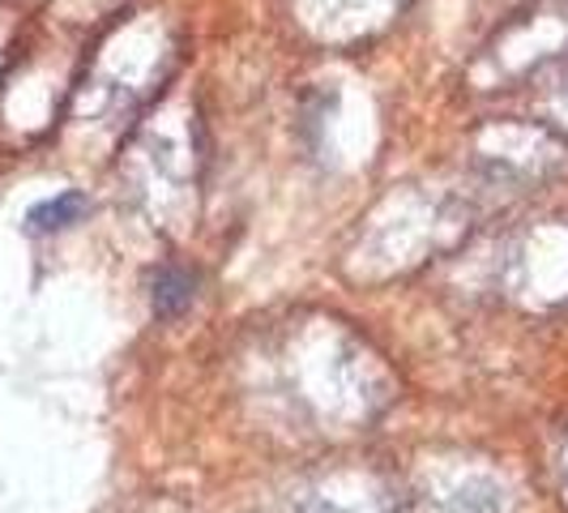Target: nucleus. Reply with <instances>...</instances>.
Here are the masks:
<instances>
[{"label":"nucleus","instance_id":"obj_2","mask_svg":"<svg viewBox=\"0 0 568 513\" xmlns=\"http://www.w3.org/2000/svg\"><path fill=\"white\" fill-rule=\"evenodd\" d=\"M193 304V274H184V270H159L154 274V313L159 316H175L184 313Z\"/></svg>","mask_w":568,"mask_h":513},{"label":"nucleus","instance_id":"obj_1","mask_svg":"<svg viewBox=\"0 0 568 513\" xmlns=\"http://www.w3.org/2000/svg\"><path fill=\"white\" fill-rule=\"evenodd\" d=\"M85 210H90V198L85 193H57V198H48V201H39L34 210H30V231H64V228H73L78 219H82Z\"/></svg>","mask_w":568,"mask_h":513}]
</instances>
